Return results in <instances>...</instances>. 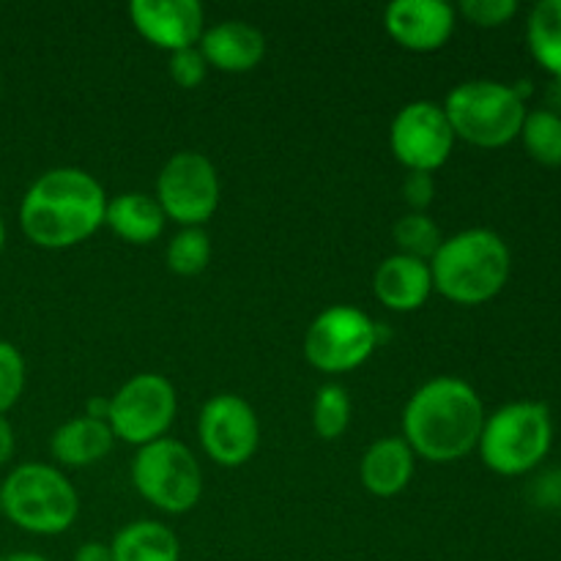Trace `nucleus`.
I'll return each instance as SVG.
<instances>
[{"mask_svg": "<svg viewBox=\"0 0 561 561\" xmlns=\"http://www.w3.org/2000/svg\"><path fill=\"white\" fill-rule=\"evenodd\" d=\"M392 239L398 244L400 255L416 257V261L431 263V257L436 255V250L442 247L444 236L438 230V225L433 222V217L427 214L409 211L394 222Z\"/></svg>", "mask_w": 561, "mask_h": 561, "instance_id": "obj_23", "label": "nucleus"}, {"mask_svg": "<svg viewBox=\"0 0 561 561\" xmlns=\"http://www.w3.org/2000/svg\"><path fill=\"white\" fill-rule=\"evenodd\" d=\"M414 463L416 455L411 453V447L403 442V436L378 438V442L370 444L367 453L362 455L359 480L373 496H398L400 491L409 488L411 477H414Z\"/></svg>", "mask_w": 561, "mask_h": 561, "instance_id": "obj_17", "label": "nucleus"}, {"mask_svg": "<svg viewBox=\"0 0 561 561\" xmlns=\"http://www.w3.org/2000/svg\"><path fill=\"white\" fill-rule=\"evenodd\" d=\"M485 416V405L471 383L438 376L422 383L405 403L403 442L416 458L455 463L477 449Z\"/></svg>", "mask_w": 561, "mask_h": 561, "instance_id": "obj_2", "label": "nucleus"}, {"mask_svg": "<svg viewBox=\"0 0 561 561\" xmlns=\"http://www.w3.org/2000/svg\"><path fill=\"white\" fill-rule=\"evenodd\" d=\"M85 416L99 422H107L110 416V398H91L85 405Z\"/></svg>", "mask_w": 561, "mask_h": 561, "instance_id": "obj_32", "label": "nucleus"}, {"mask_svg": "<svg viewBox=\"0 0 561 561\" xmlns=\"http://www.w3.org/2000/svg\"><path fill=\"white\" fill-rule=\"evenodd\" d=\"M351 425V398L348 389L340 383H323L318 387L312 400V427L323 442H334L343 436Z\"/></svg>", "mask_w": 561, "mask_h": 561, "instance_id": "obj_24", "label": "nucleus"}, {"mask_svg": "<svg viewBox=\"0 0 561 561\" xmlns=\"http://www.w3.org/2000/svg\"><path fill=\"white\" fill-rule=\"evenodd\" d=\"M383 27L400 47L433 53L455 33V9L444 0H394L383 11Z\"/></svg>", "mask_w": 561, "mask_h": 561, "instance_id": "obj_14", "label": "nucleus"}, {"mask_svg": "<svg viewBox=\"0 0 561 561\" xmlns=\"http://www.w3.org/2000/svg\"><path fill=\"white\" fill-rule=\"evenodd\" d=\"M433 197H436V181L433 173H409L403 181V201L409 203L411 211L427 214Z\"/></svg>", "mask_w": 561, "mask_h": 561, "instance_id": "obj_29", "label": "nucleus"}, {"mask_svg": "<svg viewBox=\"0 0 561 561\" xmlns=\"http://www.w3.org/2000/svg\"><path fill=\"white\" fill-rule=\"evenodd\" d=\"M25 389V359L20 348L0 340V416L9 414Z\"/></svg>", "mask_w": 561, "mask_h": 561, "instance_id": "obj_26", "label": "nucleus"}, {"mask_svg": "<svg viewBox=\"0 0 561 561\" xmlns=\"http://www.w3.org/2000/svg\"><path fill=\"white\" fill-rule=\"evenodd\" d=\"M75 561H115V557H113V548H110V542L91 540V542H82V546L77 548Z\"/></svg>", "mask_w": 561, "mask_h": 561, "instance_id": "obj_30", "label": "nucleus"}, {"mask_svg": "<svg viewBox=\"0 0 561 561\" xmlns=\"http://www.w3.org/2000/svg\"><path fill=\"white\" fill-rule=\"evenodd\" d=\"M179 411L175 387L159 373H137L110 398L107 425L118 442L146 447L170 431Z\"/></svg>", "mask_w": 561, "mask_h": 561, "instance_id": "obj_9", "label": "nucleus"}, {"mask_svg": "<svg viewBox=\"0 0 561 561\" xmlns=\"http://www.w3.org/2000/svg\"><path fill=\"white\" fill-rule=\"evenodd\" d=\"M164 217L162 206L157 197L146 195V192H124L107 201V211H104V225L113 230L118 239L129 241V244H151L162 236Z\"/></svg>", "mask_w": 561, "mask_h": 561, "instance_id": "obj_19", "label": "nucleus"}, {"mask_svg": "<svg viewBox=\"0 0 561 561\" xmlns=\"http://www.w3.org/2000/svg\"><path fill=\"white\" fill-rule=\"evenodd\" d=\"M208 66L230 75H244L252 71L266 55V38L255 25L244 20H222L217 25L206 27L197 42Z\"/></svg>", "mask_w": 561, "mask_h": 561, "instance_id": "obj_15", "label": "nucleus"}, {"mask_svg": "<svg viewBox=\"0 0 561 561\" xmlns=\"http://www.w3.org/2000/svg\"><path fill=\"white\" fill-rule=\"evenodd\" d=\"M546 110L561 115V80H553L551 88H548V107Z\"/></svg>", "mask_w": 561, "mask_h": 561, "instance_id": "obj_33", "label": "nucleus"}, {"mask_svg": "<svg viewBox=\"0 0 561 561\" xmlns=\"http://www.w3.org/2000/svg\"><path fill=\"white\" fill-rule=\"evenodd\" d=\"M381 323L365 310L334 305L316 316L305 334V359L321 373H348L365 365L381 343Z\"/></svg>", "mask_w": 561, "mask_h": 561, "instance_id": "obj_8", "label": "nucleus"}, {"mask_svg": "<svg viewBox=\"0 0 561 561\" xmlns=\"http://www.w3.org/2000/svg\"><path fill=\"white\" fill-rule=\"evenodd\" d=\"M455 131L438 102L420 99L398 110L389 126V146L394 159L409 173H436L455 148Z\"/></svg>", "mask_w": 561, "mask_h": 561, "instance_id": "obj_11", "label": "nucleus"}, {"mask_svg": "<svg viewBox=\"0 0 561 561\" xmlns=\"http://www.w3.org/2000/svg\"><path fill=\"white\" fill-rule=\"evenodd\" d=\"M373 290H376L378 301L389 310H420L433 294L431 263L400 255V252L383 257L381 266L376 268V277H373Z\"/></svg>", "mask_w": 561, "mask_h": 561, "instance_id": "obj_16", "label": "nucleus"}, {"mask_svg": "<svg viewBox=\"0 0 561 561\" xmlns=\"http://www.w3.org/2000/svg\"><path fill=\"white\" fill-rule=\"evenodd\" d=\"M14 449H16V436H14V427L5 416H0V466L9 463L14 458Z\"/></svg>", "mask_w": 561, "mask_h": 561, "instance_id": "obj_31", "label": "nucleus"}, {"mask_svg": "<svg viewBox=\"0 0 561 561\" xmlns=\"http://www.w3.org/2000/svg\"><path fill=\"white\" fill-rule=\"evenodd\" d=\"M197 436L208 458L225 469H239L261 444V425L257 414L239 394H214L206 400L197 420Z\"/></svg>", "mask_w": 561, "mask_h": 561, "instance_id": "obj_12", "label": "nucleus"}, {"mask_svg": "<svg viewBox=\"0 0 561 561\" xmlns=\"http://www.w3.org/2000/svg\"><path fill=\"white\" fill-rule=\"evenodd\" d=\"M0 515L16 529L53 537L80 515V496L66 474L47 463H22L0 485Z\"/></svg>", "mask_w": 561, "mask_h": 561, "instance_id": "obj_4", "label": "nucleus"}, {"mask_svg": "<svg viewBox=\"0 0 561 561\" xmlns=\"http://www.w3.org/2000/svg\"><path fill=\"white\" fill-rule=\"evenodd\" d=\"M3 244H5V225H3V217H0V252H3Z\"/></svg>", "mask_w": 561, "mask_h": 561, "instance_id": "obj_35", "label": "nucleus"}, {"mask_svg": "<svg viewBox=\"0 0 561 561\" xmlns=\"http://www.w3.org/2000/svg\"><path fill=\"white\" fill-rule=\"evenodd\" d=\"M115 436L107 422L91 420V416H75L64 422L49 438V453L60 466L71 469H85V466L99 463L104 455L113 449Z\"/></svg>", "mask_w": 561, "mask_h": 561, "instance_id": "obj_18", "label": "nucleus"}, {"mask_svg": "<svg viewBox=\"0 0 561 561\" xmlns=\"http://www.w3.org/2000/svg\"><path fill=\"white\" fill-rule=\"evenodd\" d=\"M157 203L164 217L184 228H203L219 206V173L206 153L179 151L157 179Z\"/></svg>", "mask_w": 561, "mask_h": 561, "instance_id": "obj_10", "label": "nucleus"}, {"mask_svg": "<svg viewBox=\"0 0 561 561\" xmlns=\"http://www.w3.org/2000/svg\"><path fill=\"white\" fill-rule=\"evenodd\" d=\"M518 137L535 162L546 168H561V115L546 107L529 110Z\"/></svg>", "mask_w": 561, "mask_h": 561, "instance_id": "obj_22", "label": "nucleus"}, {"mask_svg": "<svg viewBox=\"0 0 561 561\" xmlns=\"http://www.w3.org/2000/svg\"><path fill=\"white\" fill-rule=\"evenodd\" d=\"M444 113L455 137L477 148H502L518 140L526 99L515 85L499 80H466L444 99Z\"/></svg>", "mask_w": 561, "mask_h": 561, "instance_id": "obj_6", "label": "nucleus"}, {"mask_svg": "<svg viewBox=\"0 0 561 561\" xmlns=\"http://www.w3.org/2000/svg\"><path fill=\"white\" fill-rule=\"evenodd\" d=\"M129 16L142 38L168 53L197 47L206 31V14L197 0H135Z\"/></svg>", "mask_w": 561, "mask_h": 561, "instance_id": "obj_13", "label": "nucleus"}, {"mask_svg": "<svg viewBox=\"0 0 561 561\" xmlns=\"http://www.w3.org/2000/svg\"><path fill=\"white\" fill-rule=\"evenodd\" d=\"M168 268L179 277H195L211 261V239L203 228H184L170 239L168 244Z\"/></svg>", "mask_w": 561, "mask_h": 561, "instance_id": "obj_25", "label": "nucleus"}, {"mask_svg": "<svg viewBox=\"0 0 561 561\" xmlns=\"http://www.w3.org/2000/svg\"><path fill=\"white\" fill-rule=\"evenodd\" d=\"M0 561H49L44 557H38V553H27V551H16V553H3Z\"/></svg>", "mask_w": 561, "mask_h": 561, "instance_id": "obj_34", "label": "nucleus"}, {"mask_svg": "<svg viewBox=\"0 0 561 561\" xmlns=\"http://www.w3.org/2000/svg\"><path fill=\"white\" fill-rule=\"evenodd\" d=\"M551 444V409L537 400H515L485 416L477 449L493 474L520 477L546 460Z\"/></svg>", "mask_w": 561, "mask_h": 561, "instance_id": "obj_5", "label": "nucleus"}, {"mask_svg": "<svg viewBox=\"0 0 561 561\" xmlns=\"http://www.w3.org/2000/svg\"><path fill=\"white\" fill-rule=\"evenodd\" d=\"M513 268L510 247L496 230L469 228L442 241L431 257L433 290L455 305H485L504 290Z\"/></svg>", "mask_w": 561, "mask_h": 561, "instance_id": "obj_3", "label": "nucleus"}, {"mask_svg": "<svg viewBox=\"0 0 561 561\" xmlns=\"http://www.w3.org/2000/svg\"><path fill=\"white\" fill-rule=\"evenodd\" d=\"M529 53L553 80H561V0H540L526 22Z\"/></svg>", "mask_w": 561, "mask_h": 561, "instance_id": "obj_21", "label": "nucleus"}, {"mask_svg": "<svg viewBox=\"0 0 561 561\" xmlns=\"http://www.w3.org/2000/svg\"><path fill=\"white\" fill-rule=\"evenodd\" d=\"M131 482L148 504L168 515L190 513L203 496L201 463L186 444L168 436L137 449Z\"/></svg>", "mask_w": 561, "mask_h": 561, "instance_id": "obj_7", "label": "nucleus"}, {"mask_svg": "<svg viewBox=\"0 0 561 561\" xmlns=\"http://www.w3.org/2000/svg\"><path fill=\"white\" fill-rule=\"evenodd\" d=\"M168 71L173 77L175 85L181 88H197L203 80H206L208 64L203 58V53L197 47L179 49V53H170Z\"/></svg>", "mask_w": 561, "mask_h": 561, "instance_id": "obj_28", "label": "nucleus"}, {"mask_svg": "<svg viewBox=\"0 0 561 561\" xmlns=\"http://www.w3.org/2000/svg\"><path fill=\"white\" fill-rule=\"evenodd\" d=\"M115 561H181V542L170 526L159 520L126 524L110 542Z\"/></svg>", "mask_w": 561, "mask_h": 561, "instance_id": "obj_20", "label": "nucleus"}, {"mask_svg": "<svg viewBox=\"0 0 561 561\" xmlns=\"http://www.w3.org/2000/svg\"><path fill=\"white\" fill-rule=\"evenodd\" d=\"M460 14L480 27H502L518 14V3L515 0H463L460 3Z\"/></svg>", "mask_w": 561, "mask_h": 561, "instance_id": "obj_27", "label": "nucleus"}, {"mask_svg": "<svg viewBox=\"0 0 561 561\" xmlns=\"http://www.w3.org/2000/svg\"><path fill=\"white\" fill-rule=\"evenodd\" d=\"M107 195L88 170L53 168L38 175L20 203V228L44 250H69L104 225Z\"/></svg>", "mask_w": 561, "mask_h": 561, "instance_id": "obj_1", "label": "nucleus"}]
</instances>
